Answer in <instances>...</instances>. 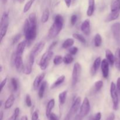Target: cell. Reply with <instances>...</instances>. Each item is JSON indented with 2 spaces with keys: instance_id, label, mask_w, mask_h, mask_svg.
Listing matches in <instances>:
<instances>
[{
  "instance_id": "50",
  "label": "cell",
  "mask_w": 120,
  "mask_h": 120,
  "mask_svg": "<svg viewBox=\"0 0 120 120\" xmlns=\"http://www.w3.org/2000/svg\"><path fill=\"white\" fill-rule=\"evenodd\" d=\"M71 1L72 0H64V2H65L66 5V6L68 8H69L70 7V5H71Z\"/></svg>"
},
{
  "instance_id": "46",
  "label": "cell",
  "mask_w": 120,
  "mask_h": 120,
  "mask_svg": "<svg viewBox=\"0 0 120 120\" xmlns=\"http://www.w3.org/2000/svg\"><path fill=\"white\" fill-rule=\"evenodd\" d=\"M49 120H59L57 116L55 113H53V112H51L49 117Z\"/></svg>"
},
{
  "instance_id": "15",
  "label": "cell",
  "mask_w": 120,
  "mask_h": 120,
  "mask_svg": "<svg viewBox=\"0 0 120 120\" xmlns=\"http://www.w3.org/2000/svg\"><path fill=\"white\" fill-rule=\"evenodd\" d=\"M26 45H27V42L26 41L19 42V44L18 45L17 48H16V52H15V55H16V56H22L23 53V52H24V50L25 49Z\"/></svg>"
},
{
  "instance_id": "29",
  "label": "cell",
  "mask_w": 120,
  "mask_h": 120,
  "mask_svg": "<svg viewBox=\"0 0 120 120\" xmlns=\"http://www.w3.org/2000/svg\"><path fill=\"white\" fill-rule=\"evenodd\" d=\"M67 94H68V91H63L62 93L59 94V101L61 105H63L65 103L66 100Z\"/></svg>"
},
{
  "instance_id": "5",
  "label": "cell",
  "mask_w": 120,
  "mask_h": 120,
  "mask_svg": "<svg viewBox=\"0 0 120 120\" xmlns=\"http://www.w3.org/2000/svg\"><path fill=\"white\" fill-rule=\"evenodd\" d=\"M110 94H111V99L113 103V109L114 110H117L118 109V105H119L120 98L117 91L116 85L114 82H112L110 86Z\"/></svg>"
},
{
  "instance_id": "4",
  "label": "cell",
  "mask_w": 120,
  "mask_h": 120,
  "mask_svg": "<svg viewBox=\"0 0 120 120\" xmlns=\"http://www.w3.org/2000/svg\"><path fill=\"white\" fill-rule=\"evenodd\" d=\"M53 56V52L52 50H48L42 55L39 63V66L41 70H45L46 69Z\"/></svg>"
},
{
  "instance_id": "21",
  "label": "cell",
  "mask_w": 120,
  "mask_h": 120,
  "mask_svg": "<svg viewBox=\"0 0 120 120\" xmlns=\"http://www.w3.org/2000/svg\"><path fill=\"white\" fill-rule=\"evenodd\" d=\"M95 10V0H89V6L87 10V15L92 16Z\"/></svg>"
},
{
  "instance_id": "38",
  "label": "cell",
  "mask_w": 120,
  "mask_h": 120,
  "mask_svg": "<svg viewBox=\"0 0 120 120\" xmlns=\"http://www.w3.org/2000/svg\"><path fill=\"white\" fill-rule=\"evenodd\" d=\"M63 62V57L59 55H57L53 59V63L55 65H59Z\"/></svg>"
},
{
  "instance_id": "42",
  "label": "cell",
  "mask_w": 120,
  "mask_h": 120,
  "mask_svg": "<svg viewBox=\"0 0 120 120\" xmlns=\"http://www.w3.org/2000/svg\"><path fill=\"white\" fill-rule=\"evenodd\" d=\"M77 21V16L76 15H73L70 18V23L72 25H75Z\"/></svg>"
},
{
  "instance_id": "47",
  "label": "cell",
  "mask_w": 120,
  "mask_h": 120,
  "mask_svg": "<svg viewBox=\"0 0 120 120\" xmlns=\"http://www.w3.org/2000/svg\"><path fill=\"white\" fill-rule=\"evenodd\" d=\"M101 118V112H97L96 115H95L94 117L93 118V119L91 120H100Z\"/></svg>"
},
{
  "instance_id": "13",
  "label": "cell",
  "mask_w": 120,
  "mask_h": 120,
  "mask_svg": "<svg viewBox=\"0 0 120 120\" xmlns=\"http://www.w3.org/2000/svg\"><path fill=\"white\" fill-rule=\"evenodd\" d=\"M109 62L106 59H104L101 61V68L102 75L104 78L107 79L109 76Z\"/></svg>"
},
{
  "instance_id": "11",
  "label": "cell",
  "mask_w": 120,
  "mask_h": 120,
  "mask_svg": "<svg viewBox=\"0 0 120 120\" xmlns=\"http://www.w3.org/2000/svg\"><path fill=\"white\" fill-rule=\"evenodd\" d=\"M45 46V42H43V41H41V42L36 43L32 48L29 55L34 56V57H36V56L38 55L44 49Z\"/></svg>"
},
{
  "instance_id": "26",
  "label": "cell",
  "mask_w": 120,
  "mask_h": 120,
  "mask_svg": "<svg viewBox=\"0 0 120 120\" xmlns=\"http://www.w3.org/2000/svg\"><path fill=\"white\" fill-rule=\"evenodd\" d=\"M74 43H75V41L72 38H68L63 42V44H62V48L64 49L71 48L74 45Z\"/></svg>"
},
{
  "instance_id": "41",
  "label": "cell",
  "mask_w": 120,
  "mask_h": 120,
  "mask_svg": "<svg viewBox=\"0 0 120 120\" xmlns=\"http://www.w3.org/2000/svg\"><path fill=\"white\" fill-rule=\"evenodd\" d=\"M21 38V34H18V35H15L12 39V44L15 45L19 41V39Z\"/></svg>"
},
{
  "instance_id": "22",
  "label": "cell",
  "mask_w": 120,
  "mask_h": 120,
  "mask_svg": "<svg viewBox=\"0 0 120 120\" xmlns=\"http://www.w3.org/2000/svg\"><path fill=\"white\" fill-rule=\"evenodd\" d=\"M111 12L120 13V0H114L111 5Z\"/></svg>"
},
{
  "instance_id": "57",
  "label": "cell",
  "mask_w": 120,
  "mask_h": 120,
  "mask_svg": "<svg viewBox=\"0 0 120 120\" xmlns=\"http://www.w3.org/2000/svg\"><path fill=\"white\" fill-rule=\"evenodd\" d=\"M73 2H75V0H73Z\"/></svg>"
},
{
  "instance_id": "51",
  "label": "cell",
  "mask_w": 120,
  "mask_h": 120,
  "mask_svg": "<svg viewBox=\"0 0 120 120\" xmlns=\"http://www.w3.org/2000/svg\"><path fill=\"white\" fill-rule=\"evenodd\" d=\"M20 120H28V117H27L26 116H23L21 117V118H20Z\"/></svg>"
},
{
  "instance_id": "43",
  "label": "cell",
  "mask_w": 120,
  "mask_h": 120,
  "mask_svg": "<svg viewBox=\"0 0 120 120\" xmlns=\"http://www.w3.org/2000/svg\"><path fill=\"white\" fill-rule=\"evenodd\" d=\"M116 88H117V91L119 96L120 100V77H118L117 80V84H116Z\"/></svg>"
},
{
  "instance_id": "19",
  "label": "cell",
  "mask_w": 120,
  "mask_h": 120,
  "mask_svg": "<svg viewBox=\"0 0 120 120\" xmlns=\"http://www.w3.org/2000/svg\"><path fill=\"white\" fill-rule=\"evenodd\" d=\"M105 57L109 64L111 66H113L115 62V57L112 52L110 49H107L105 50Z\"/></svg>"
},
{
  "instance_id": "39",
  "label": "cell",
  "mask_w": 120,
  "mask_h": 120,
  "mask_svg": "<svg viewBox=\"0 0 120 120\" xmlns=\"http://www.w3.org/2000/svg\"><path fill=\"white\" fill-rule=\"evenodd\" d=\"M25 102L26 104V105L28 107H30L32 106V104L31 98H30V96L29 94H26V96Z\"/></svg>"
},
{
  "instance_id": "3",
  "label": "cell",
  "mask_w": 120,
  "mask_h": 120,
  "mask_svg": "<svg viewBox=\"0 0 120 120\" xmlns=\"http://www.w3.org/2000/svg\"><path fill=\"white\" fill-rule=\"evenodd\" d=\"M9 26V14L8 12H4L2 14L1 19L0 25V41L2 42V39L6 35Z\"/></svg>"
},
{
  "instance_id": "44",
  "label": "cell",
  "mask_w": 120,
  "mask_h": 120,
  "mask_svg": "<svg viewBox=\"0 0 120 120\" xmlns=\"http://www.w3.org/2000/svg\"><path fill=\"white\" fill-rule=\"evenodd\" d=\"M31 120H39V114L38 111H34L32 115Z\"/></svg>"
},
{
  "instance_id": "35",
  "label": "cell",
  "mask_w": 120,
  "mask_h": 120,
  "mask_svg": "<svg viewBox=\"0 0 120 120\" xmlns=\"http://www.w3.org/2000/svg\"><path fill=\"white\" fill-rule=\"evenodd\" d=\"M73 37L76 39L78 40L79 42H82V43H86V39L84 38V37L83 35H80V34H73Z\"/></svg>"
},
{
  "instance_id": "32",
  "label": "cell",
  "mask_w": 120,
  "mask_h": 120,
  "mask_svg": "<svg viewBox=\"0 0 120 120\" xmlns=\"http://www.w3.org/2000/svg\"><path fill=\"white\" fill-rule=\"evenodd\" d=\"M28 20L30 24L32 25H37V20H36V16L35 13L33 12L29 14L28 16Z\"/></svg>"
},
{
  "instance_id": "48",
  "label": "cell",
  "mask_w": 120,
  "mask_h": 120,
  "mask_svg": "<svg viewBox=\"0 0 120 120\" xmlns=\"http://www.w3.org/2000/svg\"><path fill=\"white\" fill-rule=\"evenodd\" d=\"M57 44V41H54L50 45L49 47V50H52V49L55 48V46H56V45Z\"/></svg>"
},
{
  "instance_id": "6",
  "label": "cell",
  "mask_w": 120,
  "mask_h": 120,
  "mask_svg": "<svg viewBox=\"0 0 120 120\" xmlns=\"http://www.w3.org/2000/svg\"><path fill=\"white\" fill-rule=\"evenodd\" d=\"M80 106L81 98L80 97H78L74 100L72 105H71L69 112H68V114H67L66 117H65L64 120H70L71 117L77 112V111H78L79 109L80 108Z\"/></svg>"
},
{
  "instance_id": "17",
  "label": "cell",
  "mask_w": 120,
  "mask_h": 120,
  "mask_svg": "<svg viewBox=\"0 0 120 120\" xmlns=\"http://www.w3.org/2000/svg\"><path fill=\"white\" fill-rule=\"evenodd\" d=\"M101 64V57H97L94 60V62L93 65L91 69V72L93 75H94L97 73V70L99 69Z\"/></svg>"
},
{
  "instance_id": "55",
  "label": "cell",
  "mask_w": 120,
  "mask_h": 120,
  "mask_svg": "<svg viewBox=\"0 0 120 120\" xmlns=\"http://www.w3.org/2000/svg\"><path fill=\"white\" fill-rule=\"evenodd\" d=\"M19 1L21 3H23V2L25 1V0H19Z\"/></svg>"
},
{
  "instance_id": "2",
  "label": "cell",
  "mask_w": 120,
  "mask_h": 120,
  "mask_svg": "<svg viewBox=\"0 0 120 120\" xmlns=\"http://www.w3.org/2000/svg\"><path fill=\"white\" fill-rule=\"evenodd\" d=\"M64 25V19L60 15H56L54 22L50 28L48 32V37L50 39L54 38L59 34Z\"/></svg>"
},
{
  "instance_id": "16",
  "label": "cell",
  "mask_w": 120,
  "mask_h": 120,
  "mask_svg": "<svg viewBox=\"0 0 120 120\" xmlns=\"http://www.w3.org/2000/svg\"><path fill=\"white\" fill-rule=\"evenodd\" d=\"M45 76V73H41V75L36 76L35 79L34 80V83H33V87H34L35 90H37L39 88V87L41 85L42 82H43L42 81H43Z\"/></svg>"
},
{
  "instance_id": "37",
  "label": "cell",
  "mask_w": 120,
  "mask_h": 120,
  "mask_svg": "<svg viewBox=\"0 0 120 120\" xmlns=\"http://www.w3.org/2000/svg\"><path fill=\"white\" fill-rule=\"evenodd\" d=\"M103 86V82L101 80H98L95 83L94 88L96 91H98L101 89Z\"/></svg>"
},
{
  "instance_id": "56",
  "label": "cell",
  "mask_w": 120,
  "mask_h": 120,
  "mask_svg": "<svg viewBox=\"0 0 120 120\" xmlns=\"http://www.w3.org/2000/svg\"><path fill=\"white\" fill-rule=\"evenodd\" d=\"M32 1H34V2H35V0H32Z\"/></svg>"
},
{
  "instance_id": "53",
  "label": "cell",
  "mask_w": 120,
  "mask_h": 120,
  "mask_svg": "<svg viewBox=\"0 0 120 120\" xmlns=\"http://www.w3.org/2000/svg\"><path fill=\"white\" fill-rule=\"evenodd\" d=\"M1 1H2V2H3V4H6L7 1H8V0H1Z\"/></svg>"
},
{
  "instance_id": "27",
  "label": "cell",
  "mask_w": 120,
  "mask_h": 120,
  "mask_svg": "<svg viewBox=\"0 0 120 120\" xmlns=\"http://www.w3.org/2000/svg\"><path fill=\"white\" fill-rule=\"evenodd\" d=\"M120 13L118 12H110V14L108 15V16L107 17L106 20L105 21L106 22H111V21H114V20L117 19L120 16Z\"/></svg>"
},
{
  "instance_id": "34",
  "label": "cell",
  "mask_w": 120,
  "mask_h": 120,
  "mask_svg": "<svg viewBox=\"0 0 120 120\" xmlns=\"http://www.w3.org/2000/svg\"><path fill=\"white\" fill-rule=\"evenodd\" d=\"M11 84L13 91H17L18 89V81L16 79L14 78V77L11 79Z\"/></svg>"
},
{
  "instance_id": "24",
  "label": "cell",
  "mask_w": 120,
  "mask_h": 120,
  "mask_svg": "<svg viewBox=\"0 0 120 120\" xmlns=\"http://www.w3.org/2000/svg\"><path fill=\"white\" fill-rule=\"evenodd\" d=\"M46 85H47L46 82L44 81V82H42L41 85L40 86V87H39V91H38V96L40 98H43V96H44V93H45V91L46 87Z\"/></svg>"
},
{
  "instance_id": "20",
  "label": "cell",
  "mask_w": 120,
  "mask_h": 120,
  "mask_svg": "<svg viewBox=\"0 0 120 120\" xmlns=\"http://www.w3.org/2000/svg\"><path fill=\"white\" fill-rule=\"evenodd\" d=\"M15 96L14 94H11L9 97H8V98L7 99V100L5 101L4 104V108L5 109L7 110V109H9L14 104V102H15Z\"/></svg>"
},
{
  "instance_id": "49",
  "label": "cell",
  "mask_w": 120,
  "mask_h": 120,
  "mask_svg": "<svg viewBox=\"0 0 120 120\" xmlns=\"http://www.w3.org/2000/svg\"><path fill=\"white\" fill-rule=\"evenodd\" d=\"M115 118H116L115 114L113 113V112H111V113H110V115L108 116V117L106 118V120H114Z\"/></svg>"
},
{
  "instance_id": "45",
  "label": "cell",
  "mask_w": 120,
  "mask_h": 120,
  "mask_svg": "<svg viewBox=\"0 0 120 120\" xmlns=\"http://www.w3.org/2000/svg\"><path fill=\"white\" fill-rule=\"evenodd\" d=\"M7 77H5V78L2 81V82H1V89H0V92H2V90H3V88H4V87L5 86V85L6 84V83H7Z\"/></svg>"
},
{
  "instance_id": "28",
  "label": "cell",
  "mask_w": 120,
  "mask_h": 120,
  "mask_svg": "<svg viewBox=\"0 0 120 120\" xmlns=\"http://www.w3.org/2000/svg\"><path fill=\"white\" fill-rule=\"evenodd\" d=\"M49 15H50V12H49V9L46 8L43 11V14H42V17H41V22L42 23H46L49 19Z\"/></svg>"
},
{
  "instance_id": "18",
  "label": "cell",
  "mask_w": 120,
  "mask_h": 120,
  "mask_svg": "<svg viewBox=\"0 0 120 120\" xmlns=\"http://www.w3.org/2000/svg\"><path fill=\"white\" fill-rule=\"evenodd\" d=\"M55 101L53 98L52 99L50 100L48 102V104L46 105V116L49 118V116H50V114L52 112V110H53V109L55 107Z\"/></svg>"
},
{
  "instance_id": "23",
  "label": "cell",
  "mask_w": 120,
  "mask_h": 120,
  "mask_svg": "<svg viewBox=\"0 0 120 120\" xmlns=\"http://www.w3.org/2000/svg\"><path fill=\"white\" fill-rule=\"evenodd\" d=\"M115 65L116 68L120 71V48H118L116 50L114 55Z\"/></svg>"
},
{
  "instance_id": "12",
  "label": "cell",
  "mask_w": 120,
  "mask_h": 120,
  "mask_svg": "<svg viewBox=\"0 0 120 120\" xmlns=\"http://www.w3.org/2000/svg\"><path fill=\"white\" fill-rule=\"evenodd\" d=\"M14 64H15V68L16 70L19 72L23 71L24 69V65L22 60V56H16L15 53V57H14Z\"/></svg>"
},
{
  "instance_id": "54",
  "label": "cell",
  "mask_w": 120,
  "mask_h": 120,
  "mask_svg": "<svg viewBox=\"0 0 120 120\" xmlns=\"http://www.w3.org/2000/svg\"><path fill=\"white\" fill-rule=\"evenodd\" d=\"M2 65H1V67H0V72H2Z\"/></svg>"
},
{
  "instance_id": "33",
  "label": "cell",
  "mask_w": 120,
  "mask_h": 120,
  "mask_svg": "<svg viewBox=\"0 0 120 120\" xmlns=\"http://www.w3.org/2000/svg\"><path fill=\"white\" fill-rule=\"evenodd\" d=\"M20 113V109L19 108L16 107V109L14 110V112L13 113V114L9 117V118H8L7 120H17L18 117Z\"/></svg>"
},
{
  "instance_id": "10",
  "label": "cell",
  "mask_w": 120,
  "mask_h": 120,
  "mask_svg": "<svg viewBox=\"0 0 120 120\" xmlns=\"http://www.w3.org/2000/svg\"><path fill=\"white\" fill-rule=\"evenodd\" d=\"M35 58L34 56L29 55V57H28V61L26 63L25 65H24V69H23V72L25 75H28L31 73L32 71V67L34 65V61H35Z\"/></svg>"
},
{
  "instance_id": "40",
  "label": "cell",
  "mask_w": 120,
  "mask_h": 120,
  "mask_svg": "<svg viewBox=\"0 0 120 120\" xmlns=\"http://www.w3.org/2000/svg\"><path fill=\"white\" fill-rule=\"evenodd\" d=\"M78 48L76 46H73V47H71L70 48H69V54L71 55H75L78 52Z\"/></svg>"
},
{
  "instance_id": "9",
  "label": "cell",
  "mask_w": 120,
  "mask_h": 120,
  "mask_svg": "<svg viewBox=\"0 0 120 120\" xmlns=\"http://www.w3.org/2000/svg\"><path fill=\"white\" fill-rule=\"evenodd\" d=\"M111 31L114 38L120 46V22H116L111 26Z\"/></svg>"
},
{
  "instance_id": "52",
  "label": "cell",
  "mask_w": 120,
  "mask_h": 120,
  "mask_svg": "<svg viewBox=\"0 0 120 120\" xmlns=\"http://www.w3.org/2000/svg\"><path fill=\"white\" fill-rule=\"evenodd\" d=\"M3 116H4L3 111H1V112H0V120H3Z\"/></svg>"
},
{
  "instance_id": "31",
  "label": "cell",
  "mask_w": 120,
  "mask_h": 120,
  "mask_svg": "<svg viewBox=\"0 0 120 120\" xmlns=\"http://www.w3.org/2000/svg\"><path fill=\"white\" fill-rule=\"evenodd\" d=\"M73 57L72 55H70V54H68L63 57V62L66 64H70L73 62Z\"/></svg>"
},
{
  "instance_id": "36",
  "label": "cell",
  "mask_w": 120,
  "mask_h": 120,
  "mask_svg": "<svg viewBox=\"0 0 120 120\" xmlns=\"http://www.w3.org/2000/svg\"><path fill=\"white\" fill-rule=\"evenodd\" d=\"M34 1H32V0H29V1H28V2L25 4V5L24 8H23V12L24 13L27 12L30 9V8H31L32 5V4H34Z\"/></svg>"
},
{
  "instance_id": "14",
  "label": "cell",
  "mask_w": 120,
  "mask_h": 120,
  "mask_svg": "<svg viewBox=\"0 0 120 120\" xmlns=\"http://www.w3.org/2000/svg\"><path fill=\"white\" fill-rule=\"evenodd\" d=\"M81 30L86 35H89L90 33V22L89 19H86L81 25Z\"/></svg>"
},
{
  "instance_id": "30",
  "label": "cell",
  "mask_w": 120,
  "mask_h": 120,
  "mask_svg": "<svg viewBox=\"0 0 120 120\" xmlns=\"http://www.w3.org/2000/svg\"><path fill=\"white\" fill-rule=\"evenodd\" d=\"M94 43L96 47H100L102 43V37L100 34H97L94 36Z\"/></svg>"
},
{
  "instance_id": "7",
  "label": "cell",
  "mask_w": 120,
  "mask_h": 120,
  "mask_svg": "<svg viewBox=\"0 0 120 120\" xmlns=\"http://www.w3.org/2000/svg\"><path fill=\"white\" fill-rule=\"evenodd\" d=\"M90 110V104L87 97H85L83 100L80 108V112L79 116L80 118L86 117L89 114Z\"/></svg>"
},
{
  "instance_id": "25",
  "label": "cell",
  "mask_w": 120,
  "mask_h": 120,
  "mask_svg": "<svg viewBox=\"0 0 120 120\" xmlns=\"http://www.w3.org/2000/svg\"><path fill=\"white\" fill-rule=\"evenodd\" d=\"M64 80H65V76L64 75H62L61 76H60L51 86V89H55V88L58 87L62 83L64 82Z\"/></svg>"
},
{
  "instance_id": "8",
  "label": "cell",
  "mask_w": 120,
  "mask_h": 120,
  "mask_svg": "<svg viewBox=\"0 0 120 120\" xmlns=\"http://www.w3.org/2000/svg\"><path fill=\"white\" fill-rule=\"evenodd\" d=\"M82 71V67L79 63H76L73 66L72 71V86L76 85L78 82L79 79Z\"/></svg>"
},
{
  "instance_id": "1",
  "label": "cell",
  "mask_w": 120,
  "mask_h": 120,
  "mask_svg": "<svg viewBox=\"0 0 120 120\" xmlns=\"http://www.w3.org/2000/svg\"><path fill=\"white\" fill-rule=\"evenodd\" d=\"M23 32L26 38L27 45H30L33 41L36 39L37 35V25H32L28 19L25 21L23 25Z\"/></svg>"
}]
</instances>
